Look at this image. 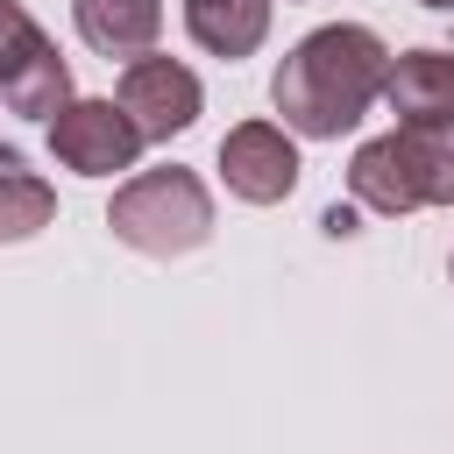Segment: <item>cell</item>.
Returning a JSON list of instances; mask_svg holds the SVG:
<instances>
[{
  "label": "cell",
  "mask_w": 454,
  "mask_h": 454,
  "mask_svg": "<svg viewBox=\"0 0 454 454\" xmlns=\"http://www.w3.org/2000/svg\"><path fill=\"white\" fill-rule=\"evenodd\" d=\"M390 78V50L376 28L362 21H326L312 35H298L270 78V106L284 114L291 135L305 142H340L362 128V114L383 99Z\"/></svg>",
  "instance_id": "1"
},
{
  "label": "cell",
  "mask_w": 454,
  "mask_h": 454,
  "mask_svg": "<svg viewBox=\"0 0 454 454\" xmlns=\"http://www.w3.org/2000/svg\"><path fill=\"white\" fill-rule=\"evenodd\" d=\"M106 227H114V241H121V248L170 262V255H192V248H206V241H213V192H206V184H199V170H184V163L135 170V177L114 192Z\"/></svg>",
  "instance_id": "2"
},
{
  "label": "cell",
  "mask_w": 454,
  "mask_h": 454,
  "mask_svg": "<svg viewBox=\"0 0 454 454\" xmlns=\"http://www.w3.org/2000/svg\"><path fill=\"white\" fill-rule=\"evenodd\" d=\"M50 156L64 170H78V177H114V170H135L142 128L128 121L121 99H71L50 121Z\"/></svg>",
  "instance_id": "3"
},
{
  "label": "cell",
  "mask_w": 454,
  "mask_h": 454,
  "mask_svg": "<svg viewBox=\"0 0 454 454\" xmlns=\"http://www.w3.org/2000/svg\"><path fill=\"white\" fill-rule=\"evenodd\" d=\"M220 184L241 206H284L298 192V142L284 121H241L220 135Z\"/></svg>",
  "instance_id": "4"
},
{
  "label": "cell",
  "mask_w": 454,
  "mask_h": 454,
  "mask_svg": "<svg viewBox=\"0 0 454 454\" xmlns=\"http://www.w3.org/2000/svg\"><path fill=\"white\" fill-rule=\"evenodd\" d=\"M121 106H128V121L142 128V142H170V135H184L199 114H206V85H199V71L192 64H177V57H135L128 71H121V92H114Z\"/></svg>",
  "instance_id": "5"
},
{
  "label": "cell",
  "mask_w": 454,
  "mask_h": 454,
  "mask_svg": "<svg viewBox=\"0 0 454 454\" xmlns=\"http://www.w3.org/2000/svg\"><path fill=\"white\" fill-rule=\"evenodd\" d=\"M348 199H355L362 213H383V220H404V213L426 206L397 128H390V135H369V142L355 149V163H348Z\"/></svg>",
  "instance_id": "6"
},
{
  "label": "cell",
  "mask_w": 454,
  "mask_h": 454,
  "mask_svg": "<svg viewBox=\"0 0 454 454\" xmlns=\"http://www.w3.org/2000/svg\"><path fill=\"white\" fill-rule=\"evenodd\" d=\"M71 21H78V43L85 50L135 64L163 35V0H71Z\"/></svg>",
  "instance_id": "7"
},
{
  "label": "cell",
  "mask_w": 454,
  "mask_h": 454,
  "mask_svg": "<svg viewBox=\"0 0 454 454\" xmlns=\"http://www.w3.org/2000/svg\"><path fill=\"white\" fill-rule=\"evenodd\" d=\"M383 106L397 121H454V50H404V57H390Z\"/></svg>",
  "instance_id": "8"
},
{
  "label": "cell",
  "mask_w": 454,
  "mask_h": 454,
  "mask_svg": "<svg viewBox=\"0 0 454 454\" xmlns=\"http://www.w3.org/2000/svg\"><path fill=\"white\" fill-rule=\"evenodd\" d=\"M270 7L277 0H184V35L206 57H255L270 35Z\"/></svg>",
  "instance_id": "9"
},
{
  "label": "cell",
  "mask_w": 454,
  "mask_h": 454,
  "mask_svg": "<svg viewBox=\"0 0 454 454\" xmlns=\"http://www.w3.org/2000/svg\"><path fill=\"white\" fill-rule=\"evenodd\" d=\"M71 99H78V92H71V64L57 57V43H35V50L0 78V106H7V114H28V121H43V128H50Z\"/></svg>",
  "instance_id": "10"
},
{
  "label": "cell",
  "mask_w": 454,
  "mask_h": 454,
  "mask_svg": "<svg viewBox=\"0 0 454 454\" xmlns=\"http://www.w3.org/2000/svg\"><path fill=\"white\" fill-rule=\"evenodd\" d=\"M50 220H57L50 177H35L21 149H0V241H35Z\"/></svg>",
  "instance_id": "11"
},
{
  "label": "cell",
  "mask_w": 454,
  "mask_h": 454,
  "mask_svg": "<svg viewBox=\"0 0 454 454\" xmlns=\"http://www.w3.org/2000/svg\"><path fill=\"white\" fill-rule=\"evenodd\" d=\"M419 199L426 206H454V121H397Z\"/></svg>",
  "instance_id": "12"
},
{
  "label": "cell",
  "mask_w": 454,
  "mask_h": 454,
  "mask_svg": "<svg viewBox=\"0 0 454 454\" xmlns=\"http://www.w3.org/2000/svg\"><path fill=\"white\" fill-rule=\"evenodd\" d=\"M35 43H50V35L35 28V14H28L21 0H0V78H7V71L35 50Z\"/></svg>",
  "instance_id": "13"
},
{
  "label": "cell",
  "mask_w": 454,
  "mask_h": 454,
  "mask_svg": "<svg viewBox=\"0 0 454 454\" xmlns=\"http://www.w3.org/2000/svg\"><path fill=\"white\" fill-rule=\"evenodd\" d=\"M319 227H326V234H355V206H326Z\"/></svg>",
  "instance_id": "14"
},
{
  "label": "cell",
  "mask_w": 454,
  "mask_h": 454,
  "mask_svg": "<svg viewBox=\"0 0 454 454\" xmlns=\"http://www.w3.org/2000/svg\"><path fill=\"white\" fill-rule=\"evenodd\" d=\"M419 7H433V14H454V0H419Z\"/></svg>",
  "instance_id": "15"
},
{
  "label": "cell",
  "mask_w": 454,
  "mask_h": 454,
  "mask_svg": "<svg viewBox=\"0 0 454 454\" xmlns=\"http://www.w3.org/2000/svg\"><path fill=\"white\" fill-rule=\"evenodd\" d=\"M447 284H454V255H447Z\"/></svg>",
  "instance_id": "16"
}]
</instances>
